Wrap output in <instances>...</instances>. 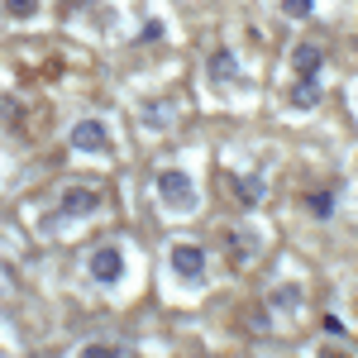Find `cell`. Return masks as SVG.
Here are the masks:
<instances>
[{
    "label": "cell",
    "instance_id": "4",
    "mask_svg": "<svg viewBox=\"0 0 358 358\" xmlns=\"http://www.w3.org/2000/svg\"><path fill=\"white\" fill-rule=\"evenodd\" d=\"M172 268L182 282H206V248L201 244H172Z\"/></svg>",
    "mask_w": 358,
    "mask_h": 358
},
{
    "label": "cell",
    "instance_id": "3",
    "mask_svg": "<svg viewBox=\"0 0 358 358\" xmlns=\"http://www.w3.org/2000/svg\"><path fill=\"white\" fill-rule=\"evenodd\" d=\"M67 143H72L77 153H110V129H106L101 120H82V124L67 134Z\"/></svg>",
    "mask_w": 358,
    "mask_h": 358
},
{
    "label": "cell",
    "instance_id": "14",
    "mask_svg": "<svg viewBox=\"0 0 358 358\" xmlns=\"http://www.w3.org/2000/svg\"><path fill=\"white\" fill-rule=\"evenodd\" d=\"M163 34H167V24H163V20H148V24H143V43H158Z\"/></svg>",
    "mask_w": 358,
    "mask_h": 358
},
{
    "label": "cell",
    "instance_id": "5",
    "mask_svg": "<svg viewBox=\"0 0 358 358\" xmlns=\"http://www.w3.org/2000/svg\"><path fill=\"white\" fill-rule=\"evenodd\" d=\"M101 206V192H91V187H67L62 192V215H91Z\"/></svg>",
    "mask_w": 358,
    "mask_h": 358
},
{
    "label": "cell",
    "instance_id": "1",
    "mask_svg": "<svg viewBox=\"0 0 358 358\" xmlns=\"http://www.w3.org/2000/svg\"><path fill=\"white\" fill-rule=\"evenodd\" d=\"M153 187H158V196H163V206H167V210H196V182H192V172L163 167Z\"/></svg>",
    "mask_w": 358,
    "mask_h": 358
},
{
    "label": "cell",
    "instance_id": "9",
    "mask_svg": "<svg viewBox=\"0 0 358 358\" xmlns=\"http://www.w3.org/2000/svg\"><path fill=\"white\" fill-rule=\"evenodd\" d=\"M234 72H239V62H234V53H229V48H220V53L210 57V77H215V82H229Z\"/></svg>",
    "mask_w": 358,
    "mask_h": 358
},
{
    "label": "cell",
    "instance_id": "13",
    "mask_svg": "<svg viewBox=\"0 0 358 358\" xmlns=\"http://www.w3.org/2000/svg\"><path fill=\"white\" fill-rule=\"evenodd\" d=\"M310 10H315V0H282V15L287 20H306Z\"/></svg>",
    "mask_w": 358,
    "mask_h": 358
},
{
    "label": "cell",
    "instance_id": "2",
    "mask_svg": "<svg viewBox=\"0 0 358 358\" xmlns=\"http://www.w3.org/2000/svg\"><path fill=\"white\" fill-rule=\"evenodd\" d=\"M86 268H91V282L115 287V282L124 277V253H120L115 244H106V248H96V253H91V263H86Z\"/></svg>",
    "mask_w": 358,
    "mask_h": 358
},
{
    "label": "cell",
    "instance_id": "10",
    "mask_svg": "<svg viewBox=\"0 0 358 358\" xmlns=\"http://www.w3.org/2000/svg\"><path fill=\"white\" fill-rule=\"evenodd\" d=\"M82 354L86 358H115V354H120V358H134L138 349H134V344H115V349H110V344H91V349H82Z\"/></svg>",
    "mask_w": 358,
    "mask_h": 358
},
{
    "label": "cell",
    "instance_id": "7",
    "mask_svg": "<svg viewBox=\"0 0 358 358\" xmlns=\"http://www.w3.org/2000/svg\"><path fill=\"white\" fill-rule=\"evenodd\" d=\"M292 67H296V77H315V72H320V48H315V43H301V48L292 53Z\"/></svg>",
    "mask_w": 358,
    "mask_h": 358
},
{
    "label": "cell",
    "instance_id": "11",
    "mask_svg": "<svg viewBox=\"0 0 358 358\" xmlns=\"http://www.w3.org/2000/svg\"><path fill=\"white\" fill-rule=\"evenodd\" d=\"M306 210L325 220V215H330V210H334V192H310V196H306Z\"/></svg>",
    "mask_w": 358,
    "mask_h": 358
},
{
    "label": "cell",
    "instance_id": "6",
    "mask_svg": "<svg viewBox=\"0 0 358 358\" xmlns=\"http://www.w3.org/2000/svg\"><path fill=\"white\" fill-rule=\"evenodd\" d=\"M229 187L239 196V206H258L263 201V177H229Z\"/></svg>",
    "mask_w": 358,
    "mask_h": 358
},
{
    "label": "cell",
    "instance_id": "12",
    "mask_svg": "<svg viewBox=\"0 0 358 358\" xmlns=\"http://www.w3.org/2000/svg\"><path fill=\"white\" fill-rule=\"evenodd\" d=\"M5 15L10 20H34L38 15V0H5Z\"/></svg>",
    "mask_w": 358,
    "mask_h": 358
},
{
    "label": "cell",
    "instance_id": "8",
    "mask_svg": "<svg viewBox=\"0 0 358 358\" xmlns=\"http://www.w3.org/2000/svg\"><path fill=\"white\" fill-rule=\"evenodd\" d=\"M315 101H320V82H315V77H296V86H292V106L306 110V106H315Z\"/></svg>",
    "mask_w": 358,
    "mask_h": 358
},
{
    "label": "cell",
    "instance_id": "15",
    "mask_svg": "<svg viewBox=\"0 0 358 358\" xmlns=\"http://www.w3.org/2000/svg\"><path fill=\"white\" fill-rule=\"evenodd\" d=\"M143 124H148V129H163L167 120H163V106H148V110H143Z\"/></svg>",
    "mask_w": 358,
    "mask_h": 358
}]
</instances>
